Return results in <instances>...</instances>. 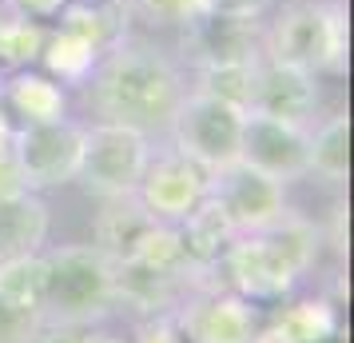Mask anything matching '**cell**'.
<instances>
[{
	"instance_id": "d4e9b609",
	"label": "cell",
	"mask_w": 354,
	"mask_h": 343,
	"mask_svg": "<svg viewBox=\"0 0 354 343\" xmlns=\"http://www.w3.org/2000/svg\"><path fill=\"white\" fill-rule=\"evenodd\" d=\"M131 17L147 20V24H192V20L207 17L211 12V0H128Z\"/></svg>"
},
{
	"instance_id": "ba28073f",
	"label": "cell",
	"mask_w": 354,
	"mask_h": 343,
	"mask_svg": "<svg viewBox=\"0 0 354 343\" xmlns=\"http://www.w3.org/2000/svg\"><path fill=\"white\" fill-rule=\"evenodd\" d=\"M211 172L187 160L179 148H151L147 168L136 184V200L156 224H179L199 200L207 196Z\"/></svg>"
},
{
	"instance_id": "2e32d148",
	"label": "cell",
	"mask_w": 354,
	"mask_h": 343,
	"mask_svg": "<svg viewBox=\"0 0 354 343\" xmlns=\"http://www.w3.org/2000/svg\"><path fill=\"white\" fill-rule=\"evenodd\" d=\"M48 244V204L36 192H17L0 200V260L36 256Z\"/></svg>"
},
{
	"instance_id": "30bf717a",
	"label": "cell",
	"mask_w": 354,
	"mask_h": 343,
	"mask_svg": "<svg viewBox=\"0 0 354 343\" xmlns=\"http://www.w3.org/2000/svg\"><path fill=\"white\" fill-rule=\"evenodd\" d=\"M207 192L219 200V208L227 212V220L235 224L239 236L271 228V224H279L290 212L287 184H279L274 176L251 168L247 160H235V164H227V168H219V172H211Z\"/></svg>"
},
{
	"instance_id": "ffe728a7",
	"label": "cell",
	"mask_w": 354,
	"mask_h": 343,
	"mask_svg": "<svg viewBox=\"0 0 354 343\" xmlns=\"http://www.w3.org/2000/svg\"><path fill=\"white\" fill-rule=\"evenodd\" d=\"M36 60L44 64V72H48L56 84H84L88 76H92L100 52L92 49L84 36L68 33V28H48Z\"/></svg>"
},
{
	"instance_id": "f546056e",
	"label": "cell",
	"mask_w": 354,
	"mask_h": 343,
	"mask_svg": "<svg viewBox=\"0 0 354 343\" xmlns=\"http://www.w3.org/2000/svg\"><path fill=\"white\" fill-rule=\"evenodd\" d=\"M251 343H295L287 335V327L279 324V319H271L267 327H255V335H251Z\"/></svg>"
},
{
	"instance_id": "9a60e30c",
	"label": "cell",
	"mask_w": 354,
	"mask_h": 343,
	"mask_svg": "<svg viewBox=\"0 0 354 343\" xmlns=\"http://www.w3.org/2000/svg\"><path fill=\"white\" fill-rule=\"evenodd\" d=\"M128 0H64V8L56 12V28L84 36L104 56V52H112L115 44L128 40Z\"/></svg>"
},
{
	"instance_id": "9c48e42d",
	"label": "cell",
	"mask_w": 354,
	"mask_h": 343,
	"mask_svg": "<svg viewBox=\"0 0 354 343\" xmlns=\"http://www.w3.org/2000/svg\"><path fill=\"white\" fill-rule=\"evenodd\" d=\"M171 319L187 343H251L259 327V308L223 283H211L183 295Z\"/></svg>"
},
{
	"instance_id": "277c9868",
	"label": "cell",
	"mask_w": 354,
	"mask_h": 343,
	"mask_svg": "<svg viewBox=\"0 0 354 343\" xmlns=\"http://www.w3.org/2000/svg\"><path fill=\"white\" fill-rule=\"evenodd\" d=\"M44 327H92L115 311V260L96 244L44 247Z\"/></svg>"
},
{
	"instance_id": "5bb4252c",
	"label": "cell",
	"mask_w": 354,
	"mask_h": 343,
	"mask_svg": "<svg viewBox=\"0 0 354 343\" xmlns=\"http://www.w3.org/2000/svg\"><path fill=\"white\" fill-rule=\"evenodd\" d=\"M0 108L4 116H17V124H48L68 116V96L48 72L17 68L0 84Z\"/></svg>"
},
{
	"instance_id": "4fadbf2b",
	"label": "cell",
	"mask_w": 354,
	"mask_h": 343,
	"mask_svg": "<svg viewBox=\"0 0 354 343\" xmlns=\"http://www.w3.org/2000/svg\"><path fill=\"white\" fill-rule=\"evenodd\" d=\"M315 108H319V84L310 72L259 56L247 112H263L274 120H287V124H299V128H310Z\"/></svg>"
},
{
	"instance_id": "83f0119b",
	"label": "cell",
	"mask_w": 354,
	"mask_h": 343,
	"mask_svg": "<svg viewBox=\"0 0 354 343\" xmlns=\"http://www.w3.org/2000/svg\"><path fill=\"white\" fill-rule=\"evenodd\" d=\"M4 4H8V12L28 20H56V12L64 8V0H4Z\"/></svg>"
},
{
	"instance_id": "f1b7e54d",
	"label": "cell",
	"mask_w": 354,
	"mask_h": 343,
	"mask_svg": "<svg viewBox=\"0 0 354 343\" xmlns=\"http://www.w3.org/2000/svg\"><path fill=\"white\" fill-rule=\"evenodd\" d=\"M271 0H211V12H223V17H263Z\"/></svg>"
},
{
	"instance_id": "5b68a950",
	"label": "cell",
	"mask_w": 354,
	"mask_h": 343,
	"mask_svg": "<svg viewBox=\"0 0 354 343\" xmlns=\"http://www.w3.org/2000/svg\"><path fill=\"white\" fill-rule=\"evenodd\" d=\"M147 156H151V136L96 120L84 128L76 180H80L84 192H92L100 200L136 196V184L144 176Z\"/></svg>"
},
{
	"instance_id": "603a6c76",
	"label": "cell",
	"mask_w": 354,
	"mask_h": 343,
	"mask_svg": "<svg viewBox=\"0 0 354 343\" xmlns=\"http://www.w3.org/2000/svg\"><path fill=\"white\" fill-rule=\"evenodd\" d=\"M44 24L40 20H28V17H8L0 20V68L17 72V68H32L36 56H40V44H44Z\"/></svg>"
},
{
	"instance_id": "8fae6325",
	"label": "cell",
	"mask_w": 354,
	"mask_h": 343,
	"mask_svg": "<svg viewBox=\"0 0 354 343\" xmlns=\"http://www.w3.org/2000/svg\"><path fill=\"white\" fill-rule=\"evenodd\" d=\"M306 136H310V128H299V124H287V120H274L263 112H247L239 160L274 176L279 184L303 180V176H310L306 172Z\"/></svg>"
},
{
	"instance_id": "3957f363",
	"label": "cell",
	"mask_w": 354,
	"mask_h": 343,
	"mask_svg": "<svg viewBox=\"0 0 354 343\" xmlns=\"http://www.w3.org/2000/svg\"><path fill=\"white\" fill-rule=\"evenodd\" d=\"M346 4L342 0H290L263 24L259 56L303 68L310 76H338L346 68Z\"/></svg>"
},
{
	"instance_id": "52a82bcc",
	"label": "cell",
	"mask_w": 354,
	"mask_h": 343,
	"mask_svg": "<svg viewBox=\"0 0 354 343\" xmlns=\"http://www.w3.org/2000/svg\"><path fill=\"white\" fill-rule=\"evenodd\" d=\"M84 148V124L76 120H48V124H17L12 128V156L28 192L60 188L76 180V164Z\"/></svg>"
},
{
	"instance_id": "44dd1931",
	"label": "cell",
	"mask_w": 354,
	"mask_h": 343,
	"mask_svg": "<svg viewBox=\"0 0 354 343\" xmlns=\"http://www.w3.org/2000/svg\"><path fill=\"white\" fill-rule=\"evenodd\" d=\"M279 324L287 327V335L295 343H335L338 340V311L330 299H299V304H290L274 315Z\"/></svg>"
},
{
	"instance_id": "ac0fdd59",
	"label": "cell",
	"mask_w": 354,
	"mask_h": 343,
	"mask_svg": "<svg viewBox=\"0 0 354 343\" xmlns=\"http://www.w3.org/2000/svg\"><path fill=\"white\" fill-rule=\"evenodd\" d=\"M151 228H156V220L144 212V204L136 196H112L104 200L96 216V247L108 252L112 260H128Z\"/></svg>"
},
{
	"instance_id": "7402d4cb",
	"label": "cell",
	"mask_w": 354,
	"mask_h": 343,
	"mask_svg": "<svg viewBox=\"0 0 354 343\" xmlns=\"http://www.w3.org/2000/svg\"><path fill=\"white\" fill-rule=\"evenodd\" d=\"M251 84H255V60H243V64H211V68H195V88L203 96H215L223 104L235 108H251Z\"/></svg>"
},
{
	"instance_id": "7c38bea8",
	"label": "cell",
	"mask_w": 354,
	"mask_h": 343,
	"mask_svg": "<svg viewBox=\"0 0 354 343\" xmlns=\"http://www.w3.org/2000/svg\"><path fill=\"white\" fill-rule=\"evenodd\" d=\"M259 36H263V20L207 12V17L183 24L179 52L192 68L243 64V60H259Z\"/></svg>"
},
{
	"instance_id": "7a4b0ae2",
	"label": "cell",
	"mask_w": 354,
	"mask_h": 343,
	"mask_svg": "<svg viewBox=\"0 0 354 343\" xmlns=\"http://www.w3.org/2000/svg\"><path fill=\"white\" fill-rule=\"evenodd\" d=\"M319 256V231L306 224L303 216L287 212L279 224L263 231L235 236L223 260L215 263V272L223 279V288L239 292L251 304H271L290 295V288L310 272V263Z\"/></svg>"
},
{
	"instance_id": "d6986e66",
	"label": "cell",
	"mask_w": 354,
	"mask_h": 343,
	"mask_svg": "<svg viewBox=\"0 0 354 343\" xmlns=\"http://www.w3.org/2000/svg\"><path fill=\"white\" fill-rule=\"evenodd\" d=\"M306 172L322 176L326 184H346V176H351V120H346V112L322 120L306 136Z\"/></svg>"
},
{
	"instance_id": "e0dca14e",
	"label": "cell",
	"mask_w": 354,
	"mask_h": 343,
	"mask_svg": "<svg viewBox=\"0 0 354 343\" xmlns=\"http://www.w3.org/2000/svg\"><path fill=\"white\" fill-rule=\"evenodd\" d=\"M176 228H179V236H183V247H187V256H192L195 267H215V263L223 260V252L231 247V240L239 236L235 224L227 220V212L219 208V200L211 196V192L179 220Z\"/></svg>"
},
{
	"instance_id": "4dcf8cb0",
	"label": "cell",
	"mask_w": 354,
	"mask_h": 343,
	"mask_svg": "<svg viewBox=\"0 0 354 343\" xmlns=\"http://www.w3.org/2000/svg\"><path fill=\"white\" fill-rule=\"evenodd\" d=\"M72 343H128V340H120V335H108V331H92V327H84L80 335H72Z\"/></svg>"
},
{
	"instance_id": "8992f818",
	"label": "cell",
	"mask_w": 354,
	"mask_h": 343,
	"mask_svg": "<svg viewBox=\"0 0 354 343\" xmlns=\"http://www.w3.org/2000/svg\"><path fill=\"white\" fill-rule=\"evenodd\" d=\"M243 108L223 104L215 96L192 92L179 100L176 116H171V148H179L187 160H195L207 172H219L227 164L239 160V144H243Z\"/></svg>"
},
{
	"instance_id": "6da1fadb",
	"label": "cell",
	"mask_w": 354,
	"mask_h": 343,
	"mask_svg": "<svg viewBox=\"0 0 354 343\" xmlns=\"http://www.w3.org/2000/svg\"><path fill=\"white\" fill-rule=\"evenodd\" d=\"M88 108L104 124L144 132V136H163L171 128L179 100L187 96L183 68L144 40H124L112 52H104L84 80Z\"/></svg>"
},
{
	"instance_id": "4316f807",
	"label": "cell",
	"mask_w": 354,
	"mask_h": 343,
	"mask_svg": "<svg viewBox=\"0 0 354 343\" xmlns=\"http://www.w3.org/2000/svg\"><path fill=\"white\" fill-rule=\"evenodd\" d=\"M136 343H187V340L179 335L171 311H163V315H147V319H140V327H136Z\"/></svg>"
},
{
	"instance_id": "484cf974",
	"label": "cell",
	"mask_w": 354,
	"mask_h": 343,
	"mask_svg": "<svg viewBox=\"0 0 354 343\" xmlns=\"http://www.w3.org/2000/svg\"><path fill=\"white\" fill-rule=\"evenodd\" d=\"M44 331V311L0 295V343H36Z\"/></svg>"
},
{
	"instance_id": "cb8c5ba5",
	"label": "cell",
	"mask_w": 354,
	"mask_h": 343,
	"mask_svg": "<svg viewBox=\"0 0 354 343\" xmlns=\"http://www.w3.org/2000/svg\"><path fill=\"white\" fill-rule=\"evenodd\" d=\"M44 252L36 256H17V260H0V295L28 304L44 311Z\"/></svg>"
}]
</instances>
